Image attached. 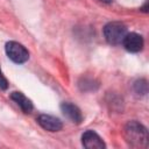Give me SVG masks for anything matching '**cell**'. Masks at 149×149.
Listing matches in <instances>:
<instances>
[{"mask_svg": "<svg viewBox=\"0 0 149 149\" xmlns=\"http://www.w3.org/2000/svg\"><path fill=\"white\" fill-rule=\"evenodd\" d=\"M61 111L73 123H80L83 121V114H81L80 109L71 102H68V101L62 102L61 104Z\"/></svg>", "mask_w": 149, "mask_h": 149, "instance_id": "obj_7", "label": "cell"}, {"mask_svg": "<svg viewBox=\"0 0 149 149\" xmlns=\"http://www.w3.org/2000/svg\"><path fill=\"white\" fill-rule=\"evenodd\" d=\"M126 34H127L126 26L121 22H118V21L108 22L104 27V36H105L106 41L113 45L121 44Z\"/></svg>", "mask_w": 149, "mask_h": 149, "instance_id": "obj_2", "label": "cell"}, {"mask_svg": "<svg viewBox=\"0 0 149 149\" xmlns=\"http://www.w3.org/2000/svg\"><path fill=\"white\" fill-rule=\"evenodd\" d=\"M7 87H8V81L5 78V76L2 74L1 69H0V88L1 90H7Z\"/></svg>", "mask_w": 149, "mask_h": 149, "instance_id": "obj_10", "label": "cell"}, {"mask_svg": "<svg viewBox=\"0 0 149 149\" xmlns=\"http://www.w3.org/2000/svg\"><path fill=\"white\" fill-rule=\"evenodd\" d=\"M123 134H125L126 141L128 142V144L130 147H134V148H147L149 136H148L147 128L142 123H140V122H137L135 120L129 121L125 126Z\"/></svg>", "mask_w": 149, "mask_h": 149, "instance_id": "obj_1", "label": "cell"}, {"mask_svg": "<svg viewBox=\"0 0 149 149\" xmlns=\"http://www.w3.org/2000/svg\"><path fill=\"white\" fill-rule=\"evenodd\" d=\"M6 54L10 61H13L16 64H22L26 63L29 59V52L28 50L19 42L15 41H9L6 43L5 47Z\"/></svg>", "mask_w": 149, "mask_h": 149, "instance_id": "obj_3", "label": "cell"}, {"mask_svg": "<svg viewBox=\"0 0 149 149\" xmlns=\"http://www.w3.org/2000/svg\"><path fill=\"white\" fill-rule=\"evenodd\" d=\"M122 44L125 47V49L129 52H139L143 49V45H144V41H143V37L137 34V33H129V34H126L123 41H122Z\"/></svg>", "mask_w": 149, "mask_h": 149, "instance_id": "obj_4", "label": "cell"}, {"mask_svg": "<svg viewBox=\"0 0 149 149\" xmlns=\"http://www.w3.org/2000/svg\"><path fill=\"white\" fill-rule=\"evenodd\" d=\"M37 123L43 129H45L48 132H58L63 127V123H62V121L58 118L49 115V114H41V115H38Z\"/></svg>", "mask_w": 149, "mask_h": 149, "instance_id": "obj_6", "label": "cell"}, {"mask_svg": "<svg viewBox=\"0 0 149 149\" xmlns=\"http://www.w3.org/2000/svg\"><path fill=\"white\" fill-rule=\"evenodd\" d=\"M99 1H101V2H104V3H111L113 0H99Z\"/></svg>", "mask_w": 149, "mask_h": 149, "instance_id": "obj_11", "label": "cell"}, {"mask_svg": "<svg viewBox=\"0 0 149 149\" xmlns=\"http://www.w3.org/2000/svg\"><path fill=\"white\" fill-rule=\"evenodd\" d=\"M10 99L24 112V113H30L33 111V102L30 99H28L23 93L21 92H12L10 94Z\"/></svg>", "mask_w": 149, "mask_h": 149, "instance_id": "obj_8", "label": "cell"}, {"mask_svg": "<svg viewBox=\"0 0 149 149\" xmlns=\"http://www.w3.org/2000/svg\"><path fill=\"white\" fill-rule=\"evenodd\" d=\"M81 143L87 149H102L106 147L102 139L93 130H86L81 135Z\"/></svg>", "mask_w": 149, "mask_h": 149, "instance_id": "obj_5", "label": "cell"}, {"mask_svg": "<svg viewBox=\"0 0 149 149\" xmlns=\"http://www.w3.org/2000/svg\"><path fill=\"white\" fill-rule=\"evenodd\" d=\"M134 91L137 94H146L148 92V84L146 79H139L134 83Z\"/></svg>", "mask_w": 149, "mask_h": 149, "instance_id": "obj_9", "label": "cell"}]
</instances>
